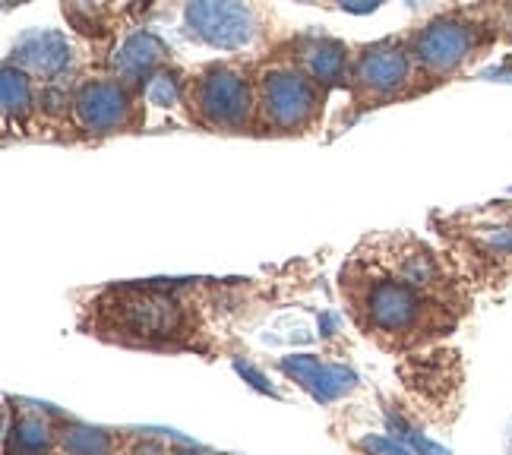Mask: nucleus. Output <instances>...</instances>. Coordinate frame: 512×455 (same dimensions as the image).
<instances>
[{
    "label": "nucleus",
    "instance_id": "nucleus-21",
    "mask_svg": "<svg viewBox=\"0 0 512 455\" xmlns=\"http://www.w3.org/2000/svg\"><path fill=\"white\" fill-rule=\"evenodd\" d=\"M348 13H373L377 10V4H367V0H351V4H342Z\"/></svg>",
    "mask_w": 512,
    "mask_h": 455
},
{
    "label": "nucleus",
    "instance_id": "nucleus-14",
    "mask_svg": "<svg viewBox=\"0 0 512 455\" xmlns=\"http://www.w3.org/2000/svg\"><path fill=\"white\" fill-rule=\"evenodd\" d=\"M111 446H114V440L98 427L73 424V427L64 430V449L70 455H108Z\"/></svg>",
    "mask_w": 512,
    "mask_h": 455
},
{
    "label": "nucleus",
    "instance_id": "nucleus-5",
    "mask_svg": "<svg viewBox=\"0 0 512 455\" xmlns=\"http://www.w3.org/2000/svg\"><path fill=\"white\" fill-rule=\"evenodd\" d=\"M367 313L377 329L399 332L408 329L421 313V298L408 282L383 279L367 291Z\"/></svg>",
    "mask_w": 512,
    "mask_h": 455
},
{
    "label": "nucleus",
    "instance_id": "nucleus-9",
    "mask_svg": "<svg viewBox=\"0 0 512 455\" xmlns=\"http://www.w3.org/2000/svg\"><path fill=\"white\" fill-rule=\"evenodd\" d=\"M16 64L35 76H57L70 64V45L61 32H29L13 48Z\"/></svg>",
    "mask_w": 512,
    "mask_h": 455
},
{
    "label": "nucleus",
    "instance_id": "nucleus-17",
    "mask_svg": "<svg viewBox=\"0 0 512 455\" xmlns=\"http://www.w3.org/2000/svg\"><path fill=\"white\" fill-rule=\"evenodd\" d=\"M146 98H149L152 105H174L177 102V83H174V76H168V73L152 76V83L146 86Z\"/></svg>",
    "mask_w": 512,
    "mask_h": 455
},
{
    "label": "nucleus",
    "instance_id": "nucleus-8",
    "mask_svg": "<svg viewBox=\"0 0 512 455\" xmlns=\"http://www.w3.org/2000/svg\"><path fill=\"white\" fill-rule=\"evenodd\" d=\"M471 48V32L468 26L456 23V19H440L430 23L418 38V57L433 70H452Z\"/></svg>",
    "mask_w": 512,
    "mask_h": 455
},
{
    "label": "nucleus",
    "instance_id": "nucleus-16",
    "mask_svg": "<svg viewBox=\"0 0 512 455\" xmlns=\"http://www.w3.org/2000/svg\"><path fill=\"white\" fill-rule=\"evenodd\" d=\"M389 430H392V437L396 440H402L405 446H411V452H421V455H449L443 446H437V443H430L427 437H421V433L415 430V427H408L402 418H392L389 414Z\"/></svg>",
    "mask_w": 512,
    "mask_h": 455
},
{
    "label": "nucleus",
    "instance_id": "nucleus-20",
    "mask_svg": "<svg viewBox=\"0 0 512 455\" xmlns=\"http://www.w3.org/2000/svg\"><path fill=\"white\" fill-rule=\"evenodd\" d=\"M133 455H165V446H162V443L146 440V443H140V446L133 449Z\"/></svg>",
    "mask_w": 512,
    "mask_h": 455
},
{
    "label": "nucleus",
    "instance_id": "nucleus-18",
    "mask_svg": "<svg viewBox=\"0 0 512 455\" xmlns=\"http://www.w3.org/2000/svg\"><path fill=\"white\" fill-rule=\"evenodd\" d=\"M361 446L370 449V452H380V455H415L411 449H405V446H399V443H392V440H383V437H367Z\"/></svg>",
    "mask_w": 512,
    "mask_h": 455
},
{
    "label": "nucleus",
    "instance_id": "nucleus-15",
    "mask_svg": "<svg viewBox=\"0 0 512 455\" xmlns=\"http://www.w3.org/2000/svg\"><path fill=\"white\" fill-rule=\"evenodd\" d=\"M0 98H4V111L7 114L23 117L32 108L29 79L19 70H13V67H4V73H0Z\"/></svg>",
    "mask_w": 512,
    "mask_h": 455
},
{
    "label": "nucleus",
    "instance_id": "nucleus-19",
    "mask_svg": "<svg viewBox=\"0 0 512 455\" xmlns=\"http://www.w3.org/2000/svg\"><path fill=\"white\" fill-rule=\"evenodd\" d=\"M234 370H238L244 380H250V386H253V389H260V392H272V386L266 383L263 373H256L250 364H244V361H234Z\"/></svg>",
    "mask_w": 512,
    "mask_h": 455
},
{
    "label": "nucleus",
    "instance_id": "nucleus-11",
    "mask_svg": "<svg viewBox=\"0 0 512 455\" xmlns=\"http://www.w3.org/2000/svg\"><path fill=\"white\" fill-rule=\"evenodd\" d=\"M165 54H168V48L159 35L136 32L121 45V51L114 54V67L124 79H140L143 73H149L155 64H159Z\"/></svg>",
    "mask_w": 512,
    "mask_h": 455
},
{
    "label": "nucleus",
    "instance_id": "nucleus-22",
    "mask_svg": "<svg viewBox=\"0 0 512 455\" xmlns=\"http://www.w3.org/2000/svg\"><path fill=\"white\" fill-rule=\"evenodd\" d=\"M171 455H190V452H171Z\"/></svg>",
    "mask_w": 512,
    "mask_h": 455
},
{
    "label": "nucleus",
    "instance_id": "nucleus-13",
    "mask_svg": "<svg viewBox=\"0 0 512 455\" xmlns=\"http://www.w3.org/2000/svg\"><path fill=\"white\" fill-rule=\"evenodd\" d=\"M51 446V427L42 418H23L7 437L10 455H42Z\"/></svg>",
    "mask_w": 512,
    "mask_h": 455
},
{
    "label": "nucleus",
    "instance_id": "nucleus-1",
    "mask_svg": "<svg viewBox=\"0 0 512 455\" xmlns=\"http://www.w3.org/2000/svg\"><path fill=\"white\" fill-rule=\"evenodd\" d=\"M102 326L114 335L143 342L174 339L184 329V310L155 285L117 291L111 304H102Z\"/></svg>",
    "mask_w": 512,
    "mask_h": 455
},
{
    "label": "nucleus",
    "instance_id": "nucleus-12",
    "mask_svg": "<svg viewBox=\"0 0 512 455\" xmlns=\"http://www.w3.org/2000/svg\"><path fill=\"white\" fill-rule=\"evenodd\" d=\"M307 70L313 73V79L320 83H336L345 73V48L339 42H313L304 51Z\"/></svg>",
    "mask_w": 512,
    "mask_h": 455
},
{
    "label": "nucleus",
    "instance_id": "nucleus-4",
    "mask_svg": "<svg viewBox=\"0 0 512 455\" xmlns=\"http://www.w3.org/2000/svg\"><path fill=\"white\" fill-rule=\"evenodd\" d=\"M196 108L212 124H241L250 111V92L238 73L215 70L196 89Z\"/></svg>",
    "mask_w": 512,
    "mask_h": 455
},
{
    "label": "nucleus",
    "instance_id": "nucleus-6",
    "mask_svg": "<svg viewBox=\"0 0 512 455\" xmlns=\"http://www.w3.org/2000/svg\"><path fill=\"white\" fill-rule=\"evenodd\" d=\"M282 370L288 377L298 380L313 399L320 402H332L339 399L342 392H348L354 386V373L342 364H323L313 354H291V358L282 361Z\"/></svg>",
    "mask_w": 512,
    "mask_h": 455
},
{
    "label": "nucleus",
    "instance_id": "nucleus-3",
    "mask_svg": "<svg viewBox=\"0 0 512 455\" xmlns=\"http://www.w3.org/2000/svg\"><path fill=\"white\" fill-rule=\"evenodd\" d=\"M317 92L313 83L294 70H275L263 79V108L279 127H294L307 121Z\"/></svg>",
    "mask_w": 512,
    "mask_h": 455
},
{
    "label": "nucleus",
    "instance_id": "nucleus-10",
    "mask_svg": "<svg viewBox=\"0 0 512 455\" xmlns=\"http://www.w3.org/2000/svg\"><path fill=\"white\" fill-rule=\"evenodd\" d=\"M358 79L377 92L396 89L408 79V57L399 48H373L361 57Z\"/></svg>",
    "mask_w": 512,
    "mask_h": 455
},
{
    "label": "nucleus",
    "instance_id": "nucleus-2",
    "mask_svg": "<svg viewBox=\"0 0 512 455\" xmlns=\"http://www.w3.org/2000/svg\"><path fill=\"white\" fill-rule=\"evenodd\" d=\"M187 19L196 35L215 48H244L256 32L253 13L244 4H190Z\"/></svg>",
    "mask_w": 512,
    "mask_h": 455
},
{
    "label": "nucleus",
    "instance_id": "nucleus-7",
    "mask_svg": "<svg viewBox=\"0 0 512 455\" xmlns=\"http://www.w3.org/2000/svg\"><path fill=\"white\" fill-rule=\"evenodd\" d=\"M130 98L117 83H89L76 98V117L86 130L105 133L127 121Z\"/></svg>",
    "mask_w": 512,
    "mask_h": 455
}]
</instances>
